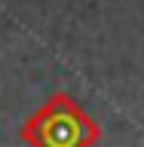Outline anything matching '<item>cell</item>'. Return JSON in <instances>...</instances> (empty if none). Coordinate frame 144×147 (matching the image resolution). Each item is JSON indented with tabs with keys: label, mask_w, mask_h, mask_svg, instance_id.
I'll use <instances>...</instances> for the list:
<instances>
[{
	"label": "cell",
	"mask_w": 144,
	"mask_h": 147,
	"mask_svg": "<svg viewBox=\"0 0 144 147\" xmlns=\"http://www.w3.org/2000/svg\"><path fill=\"white\" fill-rule=\"evenodd\" d=\"M98 135V126L68 95H55L25 126V138L34 147H92Z\"/></svg>",
	"instance_id": "obj_1"
}]
</instances>
